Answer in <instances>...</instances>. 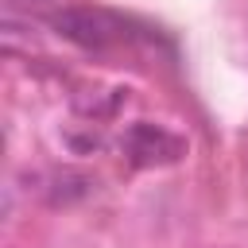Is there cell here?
Wrapping results in <instances>:
<instances>
[{"mask_svg": "<svg viewBox=\"0 0 248 248\" xmlns=\"http://www.w3.org/2000/svg\"><path fill=\"white\" fill-rule=\"evenodd\" d=\"M50 23L62 39H70L85 50H108V46H120L132 39L128 23L105 8H62L50 16Z\"/></svg>", "mask_w": 248, "mask_h": 248, "instance_id": "1", "label": "cell"}, {"mask_svg": "<svg viewBox=\"0 0 248 248\" xmlns=\"http://www.w3.org/2000/svg\"><path fill=\"white\" fill-rule=\"evenodd\" d=\"M124 151L136 167H155V163H174L186 151V143L159 124H132L124 132Z\"/></svg>", "mask_w": 248, "mask_h": 248, "instance_id": "2", "label": "cell"}]
</instances>
